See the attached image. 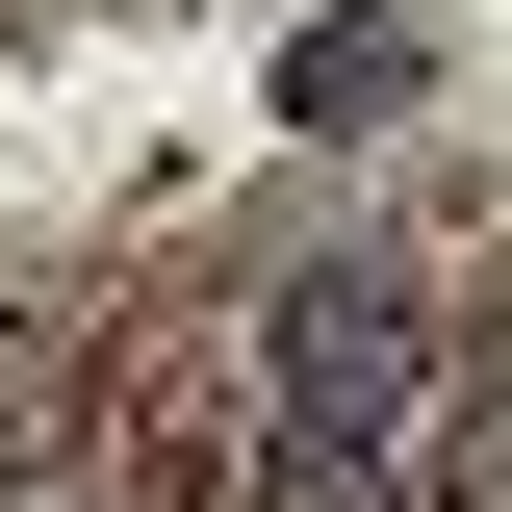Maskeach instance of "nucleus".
<instances>
[{"instance_id": "nucleus-4", "label": "nucleus", "mask_w": 512, "mask_h": 512, "mask_svg": "<svg viewBox=\"0 0 512 512\" xmlns=\"http://www.w3.org/2000/svg\"><path fill=\"white\" fill-rule=\"evenodd\" d=\"M461 461H487V487H512V384H487V410H461Z\"/></svg>"}, {"instance_id": "nucleus-1", "label": "nucleus", "mask_w": 512, "mask_h": 512, "mask_svg": "<svg viewBox=\"0 0 512 512\" xmlns=\"http://www.w3.org/2000/svg\"><path fill=\"white\" fill-rule=\"evenodd\" d=\"M256 410H282V436H436V308H410L384 256L282 282V308H256Z\"/></svg>"}, {"instance_id": "nucleus-2", "label": "nucleus", "mask_w": 512, "mask_h": 512, "mask_svg": "<svg viewBox=\"0 0 512 512\" xmlns=\"http://www.w3.org/2000/svg\"><path fill=\"white\" fill-rule=\"evenodd\" d=\"M410 77H436V0H333L308 52H282V103H308V128H384Z\"/></svg>"}, {"instance_id": "nucleus-3", "label": "nucleus", "mask_w": 512, "mask_h": 512, "mask_svg": "<svg viewBox=\"0 0 512 512\" xmlns=\"http://www.w3.org/2000/svg\"><path fill=\"white\" fill-rule=\"evenodd\" d=\"M256 512H410V436H256Z\"/></svg>"}]
</instances>
